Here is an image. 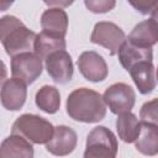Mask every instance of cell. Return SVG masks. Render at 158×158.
<instances>
[{"label":"cell","instance_id":"6da1fadb","mask_svg":"<svg viewBox=\"0 0 158 158\" xmlns=\"http://www.w3.org/2000/svg\"><path fill=\"white\" fill-rule=\"evenodd\" d=\"M67 114L74 121L96 123L105 117L106 105L98 91L78 88L67 98Z\"/></svg>","mask_w":158,"mask_h":158},{"label":"cell","instance_id":"7a4b0ae2","mask_svg":"<svg viewBox=\"0 0 158 158\" xmlns=\"http://www.w3.org/2000/svg\"><path fill=\"white\" fill-rule=\"evenodd\" d=\"M36 33L14 15L0 17V42L10 57L33 49Z\"/></svg>","mask_w":158,"mask_h":158},{"label":"cell","instance_id":"3957f363","mask_svg":"<svg viewBox=\"0 0 158 158\" xmlns=\"http://www.w3.org/2000/svg\"><path fill=\"white\" fill-rule=\"evenodd\" d=\"M54 126L35 114H23L12 123L11 133H16L35 144H46L53 136Z\"/></svg>","mask_w":158,"mask_h":158},{"label":"cell","instance_id":"277c9868","mask_svg":"<svg viewBox=\"0 0 158 158\" xmlns=\"http://www.w3.org/2000/svg\"><path fill=\"white\" fill-rule=\"evenodd\" d=\"M117 154V139L105 126L94 127L86 137L84 158H114Z\"/></svg>","mask_w":158,"mask_h":158},{"label":"cell","instance_id":"5b68a950","mask_svg":"<svg viewBox=\"0 0 158 158\" xmlns=\"http://www.w3.org/2000/svg\"><path fill=\"white\" fill-rule=\"evenodd\" d=\"M102 100L112 114L118 115L133 109L136 102V93L126 83H115L105 90Z\"/></svg>","mask_w":158,"mask_h":158},{"label":"cell","instance_id":"8992f818","mask_svg":"<svg viewBox=\"0 0 158 158\" xmlns=\"http://www.w3.org/2000/svg\"><path fill=\"white\" fill-rule=\"evenodd\" d=\"M125 38V32L116 23L110 21H100L95 23L90 36V41L106 48L110 56L117 54V51L123 43Z\"/></svg>","mask_w":158,"mask_h":158},{"label":"cell","instance_id":"52a82bcc","mask_svg":"<svg viewBox=\"0 0 158 158\" xmlns=\"http://www.w3.org/2000/svg\"><path fill=\"white\" fill-rule=\"evenodd\" d=\"M43 65L42 59L32 52H23L11 57V74L14 78H19L27 85L36 81L42 74Z\"/></svg>","mask_w":158,"mask_h":158},{"label":"cell","instance_id":"ba28073f","mask_svg":"<svg viewBox=\"0 0 158 158\" xmlns=\"http://www.w3.org/2000/svg\"><path fill=\"white\" fill-rule=\"evenodd\" d=\"M46 70L51 79L57 84H67L72 80L74 67L70 54L65 51H56L46 59Z\"/></svg>","mask_w":158,"mask_h":158},{"label":"cell","instance_id":"9c48e42d","mask_svg":"<svg viewBox=\"0 0 158 158\" xmlns=\"http://www.w3.org/2000/svg\"><path fill=\"white\" fill-rule=\"evenodd\" d=\"M77 64L81 75L91 83L102 81L109 74V68L105 59L95 51L83 52L79 56Z\"/></svg>","mask_w":158,"mask_h":158},{"label":"cell","instance_id":"30bf717a","mask_svg":"<svg viewBox=\"0 0 158 158\" xmlns=\"http://www.w3.org/2000/svg\"><path fill=\"white\" fill-rule=\"evenodd\" d=\"M26 85L27 84L19 78L12 77L11 79H6L0 91L1 105L9 111H19L25 105L27 98Z\"/></svg>","mask_w":158,"mask_h":158},{"label":"cell","instance_id":"8fae6325","mask_svg":"<svg viewBox=\"0 0 158 158\" xmlns=\"http://www.w3.org/2000/svg\"><path fill=\"white\" fill-rule=\"evenodd\" d=\"M78 143L77 132L65 125L54 127L52 138L46 143V149L54 156H68L70 154Z\"/></svg>","mask_w":158,"mask_h":158},{"label":"cell","instance_id":"7c38bea8","mask_svg":"<svg viewBox=\"0 0 158 158\" xmlns=\"http://www.w3.org/2000/svg\"><path fill=\"white\" fill-rule=\"evenodd\" d=\"M128 73L142 95H148L156 89V68L152 60H143L136 63L128 69Z\"/></svg>","mask_w":158,"mask_h":158},{"label":"cell","instance_id":"4fadbf2b","mask_svg":"<svg viewBox=\"0 0 158 158\" xmlns=\"http://www.w3.org/2000/svg\"><path fill=\"white\" fill-rule=\"evenodd\" d=\"M118 60L121 65L128 72V69L138 62L143 60H153V49L152 47H142L132 43L127 38H125L123 43L117 51Z\"/></svg>","mask_w":158,"mask_h":158},{"label":"cell","instance_id":"5bb4252c","mask_svg":"<svg viewBox=\"0 0 158 158\" xmlns=\"http://www.w3.org/2000/svg\"><path fill=\"white\" fill-rule=\"evenodd\" d=\"M128 41L142 47H153L158 41V25L156 15L137 23L127 37Z\"/></svg>","mask_w":158,"mask_h":158},{"label":"cell","instance_id":"9a60e30c","mask_svg":"<svg viewBox=\"0 0 158 158\" xmlns=\"http://www.w3.org/2000/svg\"><path fill=\"white\" fill-rule=\"evenodd\" d=\"M33 154L35 152L31 142L16 133H11L0 144V158H11V157L32 158Z\"/></svg>","mask_w":158,"mask_h":158},{"label":"cell","instance_id":"2e32d148","mask_svg":"<svg viewBox=\"0 0 158 158\" xmlns=\"http://www.w3.org/2000/svg\"><path fill=\"white\" fill-rule=\"evenodd\" d=\"M42 31L65 37L68 30V15L60 7H51L41 16Z\"/></svg>","mask_w":158,"mask_h":158},{"label":"cell","instance_id":"e0dca14e","mask_svg":"<svg viewBox=\"0 0 158 158\" xmlns=\"http://www.w3.org/2000/svg\"><path fill=\"white\" fill-rule=\"evenodd\" d=\"M65 47H67L65 37L48 33L46 31L37 33L33 41V51L41 59H46L51 53L56 51L65 49Z\"/></svg>","mask_w":158,"mask_h":158},{"label":"cell","instance_id":"ac0fdd59","mask_svg":"<svg viewBox=\"0 0 158 158\" xmlns=\"http://www.w3.org/2000/svg\"><path fill=\"white\" fill-rule=\"evenodd\" d=\"M133 143L142 154L156 156L158 153V125L141 122L139 135Z\"/></svg>","mask_w":158,"mask_h":158},{"label":"cell","instance_id":"d6986e66","mask_svg":"<svg viewBox=\"0 0 158 158\" xmlns=\"http://www.w3.org/2000/svg\"><path fill=\"white\" fill-rule=\"evenodd\" d=\"M116 130L121 141L125 143H133L139 135L141 121H138L137 116L131 111L118 114L116 118Z\"/></svg>","mask_w":158,"mask_h":158},{"label":"cell","instance_id":"ffe728a7","mask_svg":"<svg viewBox=\"0 0 158 158\" xmlns=\"http://www.w3.org/2000/svg\"><path fill=\"white\" fill-rule=\"evenodd\" d=\"M36 105L46 114H56L60 107V94L56 86L43 85L35 96Z\"/></svg>","mask_w":158,"mask_h":158},{"label":"cell","instance_id":"44dd1931","mask_svg":"<svg viewBox=\"0 0 158 158\" xmlns=\"http://www.w3.org/2000/svg\"><path fill=\"white\" fill-rule=\"evenodd\" d=\"M141 122L158 125V100L152 99L151 101H147L142 105L139 111Z\"/></svg>","mask_w":158,"mask_h":158},{"label":"cell","instance_id":"7402d4cb","mask_svg":"<svg viewBox=\"0 0 158 158\" xmlns=\"http://www.w3.org/2000/svg\"><path fill=\"white\" fill-rule=\"evenodd\" d=\"M85 7L93 14H106L116 6V0H84Z\"/></svg>","mask_w":158,"mask_h":158},{"label":"cell","instance_id":"603a6c76","mask_svg":"<svg viewBox=\"0 0 158 158\" xmlns=\"http://www.w3.org/2000/svg\"><path fill=\"white\" fill-rule=\"evenodd\" d=\"M128 4L142 15H156L157 0H127Z\"/></svg>","mask_w":158,"mask_h":158},{"label":"cell","instance_id":"cb8c5ba5","mask_svg":"<svg viewBox=\"0 0 158 158\" xmlns=\"http://www.w3.org/2000/svg\"><path fill=\"white\" fill-rule=\"evenodd\" d=\"M43 2L47 5V6H56V7H60V9H63V7H68V6H70L73 2H74V0H43Z\"/></svg>","mask_w":158,"mask_h":158},{"label":"cell","instance_id":"d4e9b609","mask_svg":"<svg viewBox=\"0 0 158 158\" xmlns=\"http://www.w3.org/2000/svg\"><path fill=\"white\" fill-rule=\"evenodd\" d=\"M6 77H7V69H6V65H5V63L0 59V85L6 80Z\"/></svg>","mask_w":158,"mask_h":158},{"label":"cell","instance_id":"484cf974","mask_svg":"<svg viewBox=\"0 0 158 158\" xmlns=\"http://www.w3.org/2000/svg\"><path fill=\"white\" fill-rule=\"evenodd\" d=\"M15 2V0H0V11H6Z\"/></svg>","mask_w":158,"mask_h":158}]
</instances>
